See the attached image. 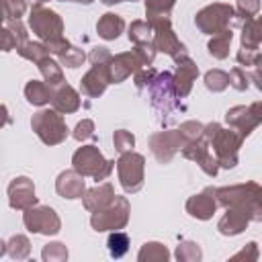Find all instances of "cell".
<instances>
[{
    "label": "cell",
    "instance_id": "b9f144b4",
    "mask_svg": "<svg viewBox=\"0 0 262 262\" xmlns=\"http://www.w3.org/2000/svg\"><path fill=\"white\" fill-rule=\"evenodd\" d=\"M260 12V0H237L235 4V18L248 20Z\"/></svg>",
    "mask_w": 262,
    "mask_h": 262
},
{
    "label": "cell",
    "instance_id": "cb8c5ba5",
    "mask_svg": "<svg viewBox=\"0 0 262 262\" xmlns=\"http://www.w3.org/2000/svg\"><path fill=\"white\" fill-rule=\"evenodd\" d=\"M125 31V20L117 12H104L96 23V33L104 41H115Z\"/></svg>",
    "mask_w": 262,
    "mask_h": 262
},
{
    "label": "cell",
    "instance_id": "f1b7e54d",
    "mask_svg": "<svg viewBox=\"0 0 262 262\" xmlns=\"http://www.w3.org/2000/svg\"><path fill=\"white\" fill-rule=\"evenodd\" d=\"M37 68H39V72H41L43 80H45L51 88H53V86H59L61 82H66L63 72H61V63H59V61H55L51 55H49V57H45V59H41V61L37 63Z\"/></svg>",
    "mask_w": 262,
    "mask_h": 262
},
{
    "label": "cell",
    "instance_id": "52a82bcc",
    "mask_svg": "<svg viewBox=\"0 0 262 262\" xmlns=\"http://www.w3.org/2000/svg\"><path fill=\"white\" fill-rule=\"evenodd\" d=\"M117 174H119V184L127 194L139 192L145 180V158L133 149L121 154L117 160Z\"/></svg>",
    "mask_w": 262,
    "mask_h": 262
},
{
    "label": "cell",
    "instance_id": "c3c4849f",
    "mask_svg": "<svg viewBox=\"0 0 262 262\" xmlns=\"http://www.w3.org/2000/svg\"><path fill=\"white\" fill-rule=\"evenodd\" d=\"M6 27L16 35L18 45H23V43H27V41H29V39H27V35H29V33H27V27L23 25V20H20V18H16V20H8V23H6Z\"/></svg>",
    "mask_w": 262,
    "mask_h": 262
},
{
    "label": "cell",
    "instance_id": "8d00e7d4",
    "mask_svg": "<svg viewBox=\"0 0 262 262\" xmlns=\"http://www.w3.org/2000/svg\"><path fill=\"white\" fill-rule=\"evenodd\" d=\"M57 61H59L61 66L70 68V70H76V68H80V66L86 61V53H84V49H80V47H76V45H70L63 53L57 55Z\"/></svg>",
    "mask_w": 262,
    "mask_h": 262
},
{
    "label": "cell",
    "instance_id": "2e32d148",
    "mask_svg": "<svg viewBox=\"0 0 262 262\" xmlns=\"http://www.w3.org/2000/svg\"><path fill=\"white\" fill-rule=\"evenodd\" d=\"M217 205H219L217 203V188L215 186H207L199 194L188 196L184 209H186V213L190 217L201 219V221H207V219H211L215 215Z\"/></svg>",
    "mask_w": 262,
    "mask_h": 262
},
{
    "label": "cell",
    "instance_id": "f546056e",
    "mask_svg": "<svg viewBox=\"0 0 262 262\" xmlns=\"http://www.w3.org/2000/svg\"><path fill=\"white\" fill-rule=\"evenodd\" d=\"M139 262H168L170 260V252L164 244L160 242H145L137 254Z\"/></svg>",
    "mask_w": 262,
    "mask_h": 262
},
{
    "label": "cell",
    "instance_id": "7402d4cb",
    "mask_svg": "<svg viewBox=\"0 0 262 262\" xmlns=\"http://www.w3.org/2000/svg\"><path fill=\"white\" fill-rule=\"evenodd\" d=\"M51 106L55 111H59L61 115H70L76 113L80 108V94L74 86H70L68 82H61L59 86L51 88Z\"/></svg>",
    "mask_w": 262,
    "mask_h": 262
},
{
    "label": "cell",
    "instance_id": "7c38bea8",
    "mask_svg": "<svg viewBox=\"0 0 262 262\" xmlns=\"http://www.w3.org/2000/svg\"><path fill=\"white\" fill-rule=\"evenodd\" d=\"M151 29H154V45H156L158 51L170 55L174 61L188 55L186 45L176 37L174 29H172V20H162V23L154 25Z\"/></svg>",
    "mask_w": 262,
    "mask_h": 262
},
{
    "label": "cell",
    "instance_id": "bcb514c9",
    "mask_svg": "<svg viewBox=\"0 0 262 262\" xmlns=\"http://www.w3.org/2000/svg\"><path fill=\"white\" fill-rule=\"evenodd\" d=\"M133 49H135V53L141 57L143 66H151V63H154L156 53H158V49H156L154 41H151V43H139V45H135Z\"/></svg>",
    "mask_w": 262,
    "mask_h": 262
},
{
    "label": "cell",
    "instance_id": "9c48e42d",
    "mask_svg": "<svg viewBox=\"0 0 262 262\" xmlns=\"http://www.w3.org/2000/svg\"><path fill=\"white\" fill-rule=\"evenodd\" d=\"M129 215H131V205H129L127 196L117 194L115 201L106 209L92 213L90 225L94 231H117L129 223Z\"/></svg>",
    "mask_w": 262,
    "mask_h": 262
},
{
    "label": "cell",
    "instance_id": "db71d44e",
    "mask_svg": "<svg viewBox=\"0 0 262 262\" xmlns=\"http://www.w3.org/2000/svg\"><path fill=\"white\" fill-rule=\"evenodd\" d=\"M250 78H252L254 86L262 92V70H254V72H250Z\"/></svg>",
    "mask_w": 262,
    "mask_h": 262
},
{
    "label": "cell",
    "instance_id": "f5cc1de1",
    "mask_svg": "<svg viewBox=\"0 0 262 262\" xmlns=\"http://www.w3.org/2000/svg\"><path fill=\"white\" fill-rule=\"evenodd\" d=\"M250 111L254 113V117H256V119H258V123L262 125V100L252 102V104H250Z\"/></svg>",
    "mask_w": 262,
    "mask_h": 262
},
{
    "label": "cell",
    "instance_id": "6f0895ef",
    "mask_svg": "<svg viewBox=\"0 0 262 262\" xmlns=\"http://www.w3.org/2000/svg\"><path fill=\"white\" fill-rule=\"evenodd\" d=\"M27 2H29L31 6H43V4L47 2V0H27Z\"/></svg>",
    "mask_w": 262,
    "mask_h": 262
},
{
    "label": "cell",
    "instance_id": "d4e9b609",
    "mask_svg": "<svg viewBox=\"0 0 262 262\" xmlns=\"http://www.w3.org/2000/svg\"><path fill=\"white\" fill-rule=\"evenodd\" d=\"M145 2V20L154 27L162 20H172V8L176 0H143Z\"/></svg>",
    "mask_w": 262,
    "mask_h": 262
},
{
    "label": "cell",
    "instance_id": "30bf717a",
    "mask_svg": "<svg viewBox=\"0 0 262 262\" xmlns=\"http://www.w3.org/2000/svg\"><path fill=\"white\" fill-rule=\"evenodd\" d=\"M23 223L31 233L57 235L61 229V219L49 205H35L23 213Z\"/></svg>",
    "mask_w": 262,
    "mask_h": 262
},
{
    "label": "cell",
    "instance_id": "6da1fadb",
    "mask_svg": "<svg viewBox=\"0 0 262 262\" xmlns=\"http://www.w3.org/2000/svg\"><path fill=\"white\" fill-rule=\"evenodd\" d=\"M217 203L221 207H237L250 221H262V184L254 180L217 188Z\"/></svg>",
    "mask_w": 262,
    "mask_h": 262
},
{
    "label": "cell",
    "instance_id": "484cf974",
    "mask_svg": "<svg viewBox=\"0 0 262 262\" xmlns=\"http://www.w3.org/2000/svg\"><path fill=\"white\" fill-rule=\"evenodd\" d=\"M25 98L33 106H45L51 102V86L45 80H29L25 86Z\"/></svg>",
    "mask_w": 262,
    "mask_h": 262
},
{
    "label": "cell",
    "instance_id": "277c9868",
    "mask_svg": "<svg viewBox=\"0 0 262 262\" xmlns=\"http://www.w3.org/2000/svg\"><path fill=\"white\" fill-rule=\"evenodd\" d=\"M117 162L106 160L96 145H82L72 156V168L84 178H94L96 182L106 180Z\"/></svg>",
    "mask_w": 262,
    "mask_h": 262
},
{
    "label": "cell",
    "instance_id": "ab89813d",
    "mask_svg": "<svg viewBox=\"0 0 262 262\" xmlns=\"http://www.w3.org/2000/svg\"><path fill=\"white\" fill-rule=\"evenodd\" d=\"M113 145L119 154H125V151H131L135 147V135L127 129H117L113 133Z\"/></svg>",
    "mask_w": 262,
    "mask_h": 262
},
{
    "label": "cell",
    "instance_id": "f907efd6",
    "mask_svg": "<svg viewBox=\"0 0 262 262\" xmlns=\"http://www.w3.org/2000/svg\"><path fill=\"white\" fill-rule=\"evenodd\" d=\"M0 37H2V51H10V49H16L18 47V39H16V35L8 27H4L0 31Z\"/></svg>",
    "mask_w": 262,
    "mask_h": 262
},
{
    "label": "cell",
    "instance_id": "11a10c76",
    "mask_svg": "<svg viewBox=\"0 0 262 262\" xmlns=\"http://www.w3.org/2000/svg\"><path fill=\"white\" fill-rule=\"evenodd\" d=\"M102 4H106V6H113V4H121V2H127V0H100Z\"/></svg>",
    "mask_w": 262,
    "mask_h": 262
},
{
    "label": "cell",
    "instance_id": "8992f818",
    "mask_svg": "<svg viewBox=\"0 0 262 262\" xmlns=\"http://www.w3.org/2000/svg\"><path fill=\"white\" fill-rule=\"evenodd\" d=\"M233 20H237L235 8L225 2H213L194 14V25L205 35H217L223 29H229Z\"/></svg>",
    "mask_w": 262,
    "mask_h": 262
},
{
    "label": "cell",
    "instance_id": "1f68e13d",
    "mask_svg": "<svg viewBox=\"0 0 262 262\" xmlns=\"http://www.w3.org/2000/svg\"><path fill=\"white\" fill-rule=\"evenodd\" d=\"M127 37L133 45H139V43H151L154 41V29L147 20H131L129 25V31H127Z\"/></svg>",
    "mask_w": 262,
    "mask_h": 262
},
{
    "label": "cell",
    "instance_id": "74e56055",
    "mask_svg": "<svg viewBox=\"0 0 262 262\" xmlns=\"http://www.w3.org/2000/svg\"><path fill=\"white\" fill-rule=\"evenodd\" d=\"M68 248H66V244H61V242H49V244H45L43 246V250H41V258L45 260V262H66L68 260Z\"/></svg>",
    "mask_w": 262,
    "mask_h": 262
},
{
    "label": "cell",
    "instance_id": "9f6ffc18",
    "mask_svg": "<svg viewBox=\"0 0 262 262\" xmlns=\"http://www.w3.org/2000/svg\"><path fill=\"white\" fill-rule=\"evenodd\" d=\"M254 66H256V70H262V53H258V55H256Z\"/></svg>",
    "mask_w": 262,
    "mask_h": 262
},
{
    "label": "cell",
    "instance_id": "60d3db41",
    "mask_svg": "<svg viewBox=\"0 0 262 262\" xmlns=\"http://www.w3.org/2000/svg\"><path fill=\"white\" fill-rule=\"evenodd\" d=\"M178 131H180V135H182V139H184V145H186V143H190V141L203 137L205 125H203L201 121H184V123H180Z\"/></svg>",
    "mask_w": 262,
    "mask_h": 262
},
{
    "label": "cell",
    "instance_id": "7bdbcfd3",
    "mask_svg": "<svg viewBox=\"0 0 262 262\" xmlns=\"http://www.w3.org/2000/svg\"><path fill=\"white\" fill-rule=\"evenodd\" d=\"M250 82H252L250 72H246L244 68L235 66V68L229 72V86H233L235 90H239V92L248 90V88H250Z\"/></svg>",
    "mask_w": 262,
    "mask_h": 262
},
{
    "label": "cell",
    "instance_id": "5b68a950",
    "mask_svg": "<svg viewBox=\"0 0 262 262\" xmlns=\"http://www.w3.org/2000/svg\"><path fill=\"white\" fill-rule=\"evenodd\" d=\"M31 129L45 145H59L70 135L66 119L55 108H41L31 119Z\"/></svg>",
    "mask_w": 262,
    "mask_h": 262
},
{
    "label": "cell",
    "instance_id": "ac0fdd59",
    "mask_svg": "<svg viewBox=\"0 0 262 262\" xmlns=\"http://www.w3.org/2000/svg\"><path fill=\"white\" fill-rule=\"evenodd\" d=\"M172 78H174V90H176L178 98H186L192 90L194 80L199 78V66L190 59V55H184L176 61V70H174Z\"/></svg>",
    "mask_w": 262,
    "mask_h": 262
},
{
    "label": "cell",
    "instance_id": "8fae6325",
    "mask_svg": "<svg viewBox=\"0 0 262 262\" xmlns=\"http://www.w3.org/2000/svg\"><path fill=\"white\" fill-rule=\"evenodd\" d=\"M149 151L160 164H170L172 158L184 147V139L178 129H166V131H156L147 139Z\"/></svg>",
    "mask_w": 262,
    "mask_h": 262
},
{
    "label": "cell",
    "instance_id": "e0dca14e",
    "mask_svg": "<svg viewBox=\"0 0 262 262\" xmlns=\"http://www.w3.org/2000/svg\"><path fill=\"white\" fill-rule=\"evenodd\" d=\"M145 68L141 57L135 53V49L131 51H121L117 55H113L111 63H108V70H111V82L113 84H121L125 82L131 74H135L137 70Z\"/></svg>",
    "mask_w": 262,
    "mask_h": 262
},
{
    "label": "cell",
    "instance_id": "836d02e7",
    "mask_svg": "<svg viewBox=\"0 0 262 262\" xmlns=\"http://www.w3.org/2000/svg\"><path fill=\"white\" fill-rule=\"evenodd\" d=\"M129 246H131V242H129V235L125 231H121V229L111 231V235L106 239V248H108V254L113 258H123L129 252Z\"/></svg>",
    "mask_w": 262,
    "mask_h": 262
},
{
    "label": "cell",
    "instance_id": "91938a15",
    "mask_svg": "<svg viewBox=\"0 0 262 262\" xmlns=\"http://www.w3.org/2000/svg\"><path fill=\"white\" fill-rule=\"evenodd\" d=\"M61 2H80V0H61Z\"/></svg>",
    "mask_w": 262,
    "mask_h": 262
},
{
    "label": "cell",
    "instance_id": "603a6c76",
    "mask_svg": "<svg viewBox=\"0 0 262 262\" xmlns=\"http://www.w3.org/2000/svg\"><path fill=\"white\" fill-rule=\"evenodd\" d=\"M250 225V217L237 207H225V215L219 219L217 229L221 235H239Z\"/></svg>",
    "mask_w": 262,
    "mask_h": 262
},
{
    "label": "cell",
    "instance_id": "681fc988",
    "mask_svg": "<svg viewBox=\"0 0 262 262\" xmlns=\"http://www.w3.org/2000/svg\"><path fill=\"white\" fill-rule=\"evenodd\" d=\"M256 49H250V47H239L237 49V55H235V59H237V63L239 66H254V61H256Z\"/></svg>",
    "mask_w": 262,
    "mask_h": 262
},
{
    "label": "cell",
    "instance_id": "5bb4252c",
    "mask_svg": "<svg viewBox=\"0 0 262 262\" xmlns=\"http://www.w3.org/2000/svg\"><path fill=\"white\" fill-rule=\"evenodd\" d=\"M39 203L35 194V184L27 176H16L8 184V205L16 211H27Z\"/></svg>",
    "mask_w": 262,
    "mask_h": 262
},
{
    "label": "cell",
    "instance_id": "7a4b0ae2",
    "mask_svg": "<svg viewBox=\"0 0 262 262\" xmlns=\"http://www.w3.org/2000/svg\"><path fill=\"white\" fill-rule=\"evenodd\" d=\"M203 137L213 147V154H215V160H217L219 168L231 170V168L237 166V154H239V147L244 143V137L235 129H231V127L225 129L217 121H211V123L205 125Z\"/></svg>",
    "mask_w": 262,
    "mask_h": 262
},
{
    "label": "cell",
    "instance_id": "816d5d0a",
    "mask_svg": "<svg viewBox=\"0 0 262 262\" xmlns=\"http://www.w3.org/2000/svg\"><path fill=\"white\" fill-rule=\"evenodd\" d=\"M88 59H90L92 63H108V61L113 59V55H111V51H108L106 47H94V49L90 51Z\"/></svg>",
    "mask_w": 262,
    "mask_h": 262
},
{
    "label": "cell",
    "instance_id": "ba28073f",
    "mask_svg": "<svg viewBox=\"0 0 262 262\" xmlns=\"http://www.w3.org/2000/svg\"><path fill=\"white\" fill-rule=\"evenodd\" d=\"M29 29L37 35L39 41L51 43L63 37V20L61 16L47 6H31L29 12Z\"/></svg>",
    "mask_w": 262,
    "mask_h": 262
},
{
    "label": "cell",
    "instance_id": "d6986e66",
    "mask_svg": "<svg viewBox=\"0 0 262 262\" xmlns=\"http://www.w3.org/2000/svg\"><path fill=\"white\" fill-rule=\"evenodd\" d=\"M55 192L61 199H82L86 192V180L80 172L72 170H63L59 172V176L55 178Z\"/></svg>",
    "mask_w": 262,
    "mask_h": 262
},
{
    "label": "cell",
    "instance_id": "7dc6e473",
    "mask_svg": "<svg viewBox=\"0 0 262 262\" xmlns=\"http://www.w3.org/2000/svg\"><path fill=\"white\" fill-rule=\"evenodd\" d=\"M258 256H260V254H258V244H256V242H248V244H246L237 254H233L229 260H246V262L250 260V262H254V260H258Z\"/></svg>",
    "mask_w": 262,
    "mask_h": 262
},
{
    "label": "cell",
    "instance_id": "4fadbf2b",
    "mask_svg": "<svg viewBox=\"0 0 262 262\" xmlns=\"http://www.w3.org/2000/svg\"><path fill=\"white\" fill-rule=\"evenodd\" d=\"M209 147H211L209 141H207L205 137H199V139L186 143V145L180 149V154H182V158H186V160L199 164V168H201L207 176H217L219 164H217V160H215V156L211 154Z\"/></svg>",
    "mask_w": 262,
    "mask_h": 262
},
{
    "label": "cell",
    "instance_id": "44dd1931",
    "mask_svg": "<svg viewBox=\"0 0 262 262\" xmlns=\"http://www.w3.org/2000/svg\"><path fill=\"white\" fill-rule=\"evenodd\" d=\"M115 196H117L115 194V186L111 182H102V184L96 182V186L86 188V192L82 196V205H84L86 211L96 213V211L106 209L115 201Z\"/></svg>",
    "mask_w": 262,
    "mask_h": 262
},
{
    "label": "cell",
    "instance_id": "4316f807",
    "mask_svg": "<svg viewBox=\"0 0 262 262\" xmlns=\"http://www.w3.org/2000/svg\"><path fill=\"white\" fill-rule=\"evenodd\" d=\"M262 45V16L244 20L242 25V47L258 49Z\"/></svg>",
    "mask_w": 262,
    "mask_h": 262
},
{
    "label": "cell",
    "instance_id": "9a60e30c",
    "mask_svg": "<svg viewBox=\"0 0 262 262\" xmlns=\"http://www.w3.org/2000/svg\"><path fill=\"white\" fill-rule=\"evenodd\" d=\"M111 63V61H108ZM108 63H92V68L82 76L80 80V90L84 96L88 98H98L100 94H104L106 86L113 84L111 82V70Z\"/></svg>",
    "mask_w": 262,
    "mask_h": 262
},
{
    "label": "cell",
    "instance_id": "94428289",
    "mask_svg": "<svg viewBox=\"0 0 262 262\" xmlns=\"http://www.w3.org/2000/svg\"><path fill=\"white\" fill-rule=\"evenodd\" d=\"M127 2H137V0H127Z\"/></svg>",
    "mask_w": 262,
    "mask_h": 262
},
{
    "label": "cell",
    "instance_id": "f35d334b",
    "mask_svg": "<svg viewBox=\"0 0 262 262\" xmlns=\"http://www.w3.org/2000/svg\"><path fill=\"white\" fill-rule=\"evenodd\" d=\"M27 0H2V12H4V23L16 20L27 12Z\"/></svg>",
    "mask_w": 262,
    "mask_h": 262
},
{
    "label": "cell",
    "instance_id": "3957f363",
    "mask_svg": "<svg viewBox=\"0 0 262 262\" xmlns=\"http://www.w3.org/2000/svg\"><path fill=\"white\" fill-rule=\"evenodd\" d=\"M147 94H149V102L151 108L158 115V121L162 125H168L172 113L180 106L178 102V94L174 90V78L170 72H158V76L154 78V82L147 86Z\"/></svg>",
    "mask_w": 262,
    "mask_h": 262
},
{
    "label": "cell",
    "instance_id": "ffe728a7",
    "mask_svg": "<svg viewBox=\"0 0 262 262\" xmlns=\"http://www.w3.org/2000/svg\"><path fill=\"white\" fill-rule=\"evenodd\" d=\"M225 123H227L231 129H235L244 139H246L248 135H252V131L260 125L258 119L254 117V113L250 111V106H244V104H237V106L227 108V113H225Z\"/></svg>",
    "mask_w": 262,
    "mask_h": 262
},
{
    "label": "cell",
    "instance_id": "d6a6232c",
    "mask_svg": "<svg viewBox=\"0 0 262 262\" xmlns=\"http://www.w3.org/2000/svg\"><path fill=\"white\" fill-rule=\"evenodd\" d=\"M6 254L12 260H25V258H29V254H31V242H29V237L23 235V233H14L6 242Z\"/></svg>",
    "mask_w": 262,
    "mask_h": 262
},
{
    "label": "cell",
    "instance_id": "f6af8a7d",
    "mask_svg": "<svg viewBox=\"0 0 262 262\" xmlns=\"http://www.w3.org/2000/svg\"><path fill=\"white\" fill-rule=\"evenodd\" d=\"M72 137H74L76 141H86V139L94 137V121H92V119H82V121L74 127Z\"/></svg>",
    "mask_w": 262,
    "mask_h": 262
},
{
    "label": "cell",
    "instance_id": "83f0119b",
    "mask_svg": "<svg viewBox=\"0 0 262 262\" xmlns=\"http://www.w3.org/2000/svg\"><path fill=\"white\" fill-rule=\"evenodd\" d=\"M231 41H233V31L229 27V29H223L221 33H217V35H211V39L207 43V49L215 59H225V57H229Z\"/></svg>",
    "mask_w": 262,
    "mask_h": 262
},
{
    "label": "cell",
    "instance_id": "d590c367",
    "mask_svg": "<svg viewBox=\"0 0 262 262\" xmlns=\"http://www.w3.org/2000/svg\"><path fill=\"white\" fill-rule=\"evenodd\" d=\"M205 86H207V90H211V92H223V90L229 86V74L223 72V70H219V68L209 70V72L205 74Z\"/></svg>",
    "mask_w": 262,
    "mask_h": 262
},
{
    "label": "cell",
    "instance_id": "ee69618b",
    "mask_svg": "<svg viewBox=\"0 0 262 262\" xmlns=\"http://www.w3.org/2000/svg\"><path fill=\"white\" fill-rule=\"evenodd\" d=\"M156 76H158V70H154L151 66H145V68H141V70H137L133 74V82H135V86L139 90H143V88H147L154 82Z\"/></svg>",
    "mask_w": 262,
    "mask_h": 262
},
{
    "label": "cell",
    "instance_id": "680465c9",
    "mask_svg": "<svg viewBox=\"0 0 262 262\" xmlns=\"http://www.w3.org/2000/svg\"><path fill=\"white\" fill-rule=\"evenodd\" d=\"M80 2H84V4H92L94 0H80Z\"/></svg>",
    "mask_w": 262,
    "mask_h": 262
},
{
    "label": "cell",
    "instance_id": "4dcf8cb0",
    "mask_svg": "<svg viewBox=\"0 0 262 262\" xmlns=\"http://www.w3.org/2000/svg\"><path fill=\"white\" fill-rule=\"evenodd\" d=\"M16 53H18L20 57L33 61V63H39L41 59H45V57L51 55L49 47H47L43 41H27V43H23V45L16 47Z\"/></svg>",
    "mask_w": 262,
    "mask_h": 262
},
{
    "label": "cell",
    "instance_id": "e575fe53",
    "mask_svg": "<svg viewBox=\"0 0 262 262\" xmlns=\"http://www.w3.org/2000/svg\"><path fill=\"white\" fill-rule=\"evenodd\" d=\"M174 258H176L178 262H199V260L203 258V250H201V246H199L196 242L186 239V242H180V244L176 246Z\"/></svg>",
    "mask_w": 262,
    "mask_h": 262
}]
</instances>
